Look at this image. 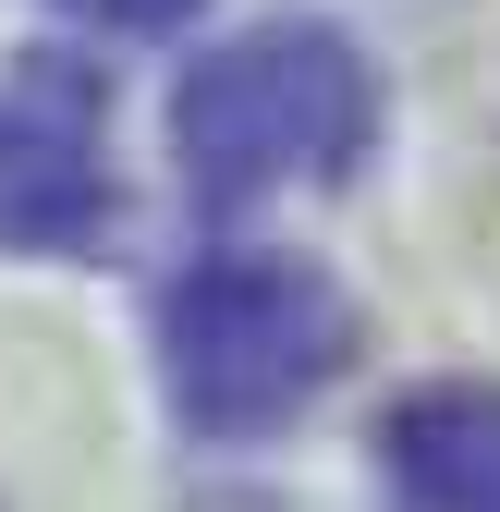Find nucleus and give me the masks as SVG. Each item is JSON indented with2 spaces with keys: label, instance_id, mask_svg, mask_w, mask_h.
<instances>
[{
  "label": "nucleus",
  "instance_id": "7ed1b4c3",
  "mask_svg": "<svg viewBox=\"0 0 500 512\" xmlns=\"http://www.w3.org/2000/svg\"><path fill=\"white\" fill-rule=\"evenodd\" d=\"M110 232V86L74 49L0 74V256H86Z\"/></svg>",
  "mask_w": 500,
  "mask_h": 512
},
{
  "label": "nucleus",
  "instance_id": "39448f33",
  "mask_svg": "<svg viewBox=\"0 0 500 512\" xmlns=\"http://www.w3.org/2000/svg\"><path fill=\"white\" fill-rule=\"evenodd\" d=\"M61 13H74V25H110V37H171L196 0H61Z\"/></svg>",
  "mask_w": 500,
  "mask_h": 512
},
{
  "label": "nucleus",
  "instance_id": "20e7f679",
  "mask_svg": "<svg viewBox=\"0 0 500 512\" xmlns=\"http://www.w3.org/2000/svg\"><path fill=\"white\" fill-rule=\"evenodd\" d=\"M379 500L391 512H500V391L440 378L379 415Z\"/></svg>",
  "mask_w": 500,
  "mask_h": 512
},
{
  "label": "nucleus",
  "instance_id": "f257e3e1",
  "mask_svg": "<svg viewBox=\"0 0 500 512\" xmlns=\"http://www.w3.org/2000/svg\"><path fill=\"white\" fill-rule=\"evenodd\" d=\"M366 147H379V74L318 13L244 25L196 49V74L171 86V159L208 208L281 196V183H354Z\"/></svg>",
  "mask_w": 500,
  "mask_h": 512
},
{
  "label": "nucleus",
  "instance_id": "f03ea898",
  "mask_svg": "<svg viewBox=\"0 0 500 512\" xmlns=\"http://www.w3.org/2000/svg\"><path fill=\"white\" fill-rule=\"evenodd\" d=\"M354 366V305L305 256H196L159 293V378L196 439H269Z\"/></svg>",
  "mask_w": 500,
  "mask_h": 512
}]
</instances>
